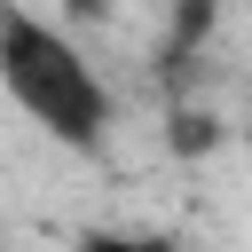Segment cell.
Instances as JSON below:
<instances>
[{"label": "cell", "mask_w": 252, "mask_h": 252, "mask_svg": "<svg viewBox=\"0 0 252 252\" xmlns=\"http://www.w3.org/2000/svg\"><path fill=\"white\" fill-rule=\"evenodd\" d=\"M0 94L63 150H102L110 134V87L102 71L79 55V39H63L47 16H32L24 0H0Z\"/></svg>", "instance_id": "1"}, {"label": "cell", "mask_w": 252, "mask_h": 252, "mask_svg": "<svg viewBox=\"0 0 252 252\" xmlns=\"http://www.w3.org/2000/svg\"><path fill=\"white\" fill-rule=\"evenodd\" d=\"M71 252H189L181 236H158V228H79Z\"/></svg>", "instance_id": "2"}]
</instances>
